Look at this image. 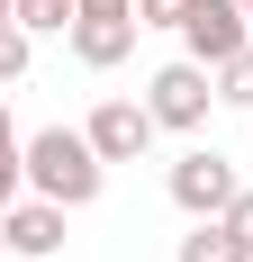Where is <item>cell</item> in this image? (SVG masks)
<instances>
[{
	"label": "cell",
	"mask_w": 253,
	"mask_h": 262,
	"mask_svg": "<svg viewBox=\"0 0 253 262\" xmlns=\"http://www.w3.org/2000/svg\"><path fill=\"white\" fill-rule=\"evenodd\" d=\"M100 181H109V163H100V145H91L81 127H36V136H27V190H36V199L91 208Z\"/></svg>",
	"instance_id": "6da1fadb"
},
{
	"label": "cell",
	"mask_w": 253,
	"mask_h": 262,
	"mask_svg": "<svg viewBox=\"0 0 253 262\" xmlns=\"http://www.w3.org/2000/svg\"><path fill=\"white\" fill-rule=\"evenodd\" d=\"M145 108H154V118H163L172 136H190V127H208V108H217V73L181 54V63H163V73L145 81Z\"/></svg>",
	"instance_id": "7a4b0ae2"
},
{
	"label": "cell",
	"mask_w": 253,
	"mask_h": 262,
	"mask_svg": "<svg viewBox=\"0 0 253 262\" xmlns=\"http://www.w3.org/2000/svg\"><path fill=\"white\" fill-rule=\"evenodd\" d=\"M181 46H190V63H235V54L253 46V18H244V0H190L181 9Z\"/></svg>",
	"instance_id": "3957f363"
},
{
	"label": "cell",
	"mask_w": 253,
	"mask_h": 262,
	"mask_svg": "<svg viewBox=\"0 0 253 262\" xmlns=\"http://www.w3.org/2000/svg\"><path fill=\"white\" fill-rule=\"evenodd\" d=\"M235 190H244V181H235V163L217 154V145H190V154L172 163V208L181 217H226Z\"/></svg>",
	"instance_id": "277c9868"
},
{
	"label": "cell",
	"mask_w": 253,
	"mask_h": 262,
	"mask_svg": "<svg viewBox=\"0 0 253 262\" xmlns=\"http://www.w3.org/2000/svg\"><path fill=\"white\" fill-rule=\"evenodd\" d=\"M81 136L100 145V163H145V154H154V136H163V118H154L145 100H100Z\"/></svg>",
	"instance_id": "5b68a950"
},
{
	"label": "cell",
	"mask_w": 253,
	"mask_h": 262,
	"mask_svg": "<svg viewBox=\"0 0 253 262\" xmlns=\"http://www.w3.org/2000/svg\"><path fill=\"white\" fill-rule=\"evenodd\" d=\"M64 217L73 208H54V199H18V208L0 217V244H9L18 262H46L54 244H64Z\"/></svg>",
	"instance_id": "8992f818"
},
{
	"label": "cell",
	"mask_w": 253,
	"mask_h": 262,
	"mask_svg": "<svg viewBox=\"0 0 253 262\" xmlns=\"http://www.w3.org/2000/svg\"><path fill=\"white\" fill-rule=\"evenodd\" d=\"M73 54L91 63V73L126 63V54H136V18H73Z\"/></svg>",
	"instance_id": "52a82bcc"
},
{
	"label": "cell",
	"mask_w": 253,
	"mask_h": 262,
	"mask_svg": "<svg viewBox=\"0 0 253 262\" xmlns=\"http://www.w3.org/2000/svg\"><path fill=\"white\" fill-rule=\"evenodd\" d=\"M181 262H253V253L226 235V217H199V226L181 235Z\"/></svg>",
	"instance_id": "ba28073f"
},
{
	"label": "cell",
	"mask_w": 253,
	"mask_h": 262,
	"mask_svg": "<svg viewBox=\"0 0 253 262\" xmlns=\"http://www.w3.org/2000/svg\"><path fill=\"white\" fill-rule=\"evenodd\" d=\"M9 18H18L27 36H46V27H73L81 18V0H9Z\"/></svg>",
	"instance_id": "9c48e42d"
},
{
	"label": "cell",
	"mask_w": 253,
	"mask_h": 262,
	"mask_svg": "<svg viewBox=\"0 0 253 262\" xmlns=\"http://www.w3.org/2000/svg\"><path fill=\"white\" fill-rule=\"evenodd\" d=\"M27 46H36V36H27V27L0 9V81H18V73H27Z\"/></svg>",
	"instance_id": "30bf717a"
},
{
	"label": "cell",
	"mask_w": 253,
	"mask_h": 262,
	"mask_svg": "<svg viewBox=\"0 0 253 262\" xmlns=\"http://www.w3.org/2000/svg\"><path fill=\"white\" fill-rule=\"evenodd\" d=\"M217 100H235V108H253V46L235 54V63H217Z\"/></svg>",
	"instance_id": "8fae6325"
},
{
	"label": "cell",
	"mask_w": 253,
	"mask_h": 262,
	"mask_svg": "<svg viewBox=\"0 0 253 262\" xmlns=\"http://www.w3.org/2000/svg\"><path fill=\"white\" fill-rule=\"evenodd\" d=\"M18 190H27V145H0V217L18 208Z\"/></svg>",
	"instance_id": "7c38bea8"
},
{
	"label": "cell",
	"mask_w": 253,
	"mask_h": 262,
	"mask_svg": "<svg viewBox=\"0 0 253 262\" xmlns=\"http://www.w3.org/2000/svg\"><path fill=\"white\" fill-rule=\"evenodd\" d=\"M226 235L253 253V190H235V208H226Z\"/></svg>",
	"instance_id": "4fadbf2b"
},
{
	"label": "cell",
	"mask_w": 253,
	"mask_h": 262,
	"mask_svg": "<svg viewBox=\"0 0 253 262\" xmlns=\"http://www.w3.org/2000/svg\"><path fill=\"white\" fill-rule=\"evenodd\" d=\"M81 18H136V0H81Z\"/></svg>",
	"instance_id": "5bb4252c"
},
{
	"label": "cell",
	"mask_w": 253,
	"mask_h": 262,
	"mask_svg": "<svg viewBox=\"0 0 253 262\" xmlns=\"http://www.w3.org/2000/svg\"><path fill=\"white\" fill-rule=\"evenodd\" d=\"M0 145H18V127H9V100H0Z\"/></svg>",
	"instance_id": "9a60e30c"
},
{
	"label": "cell",
	"mask_w": 253,
	"mask_h": 262,
	"mask_svg": "<svg viewBox=\"0 0 253 262\" xmlns=\"http://www.w3.org/2000/svg\"><path fill=\"white\" fill-rule=\"evenodd\" d=\"M244 18H253V0H244Z\"/></svg>",
	"instance_id": "2e32d148"
},
{
	"label": "cell",
	"mask_w": 253,
	"mask_h": 262,
	"mask_svg": "<svg viewBox=\"0 0 253 262\" xmlns=\"http://www.w3.org/2000/svg\"><path fill=\"white\" fill-rule=\"evenodd\" d=\"M0 9H9V0H0Z\"/></svg>",
	"instance_id": "e0dca14e"
}]
</instances>
